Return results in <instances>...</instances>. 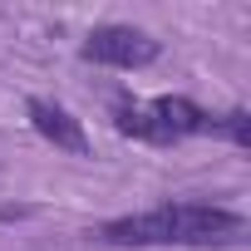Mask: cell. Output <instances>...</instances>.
<instances>
[{
  "mask_svg": "<svg viewBox=\"0 0 251 251\" xmlns=\"http://www.w3.org/2000/svg\"><path fill=\"white\" fill-rule=\"evenodd\" d=\"M246 236V217L217 202H163L153 212H128L99 226L108 246H236Z\"/></svg>",
  "mask_w": 251,
  "mask_h": 251,
  "instance_id": "1",
  "label": "cell"
},
{
  "mask_svg": "<svg viewBox=\"0 0 251 251\" xmlns=\"http://www.w3.org/2000/svg\"><path fill=\"white\" fill-rule=\"evenodd\" d=\"M113 128L123 138L168 148V143H182V138H207V133L217 138V113H207L187 94H158L148 103H118L113 108Z\"/></svg>",
  "mask_w": 251,
  "mask_h": 251,
  "instance_id": "2",
  "label": "cell"
},
{
  "mask_svg": "<svg viewBox=\"0 0 251 251\" xmlns=\"http://www.w3.org/2000/svg\"><path fill=\"white\" fill-rule=\"evenodd\" d=\"M79 54L89 64H108V69H148L163 54V45L138 25H94L84 35Z\"/></svg>",
  "mask_w": 251,
  "mask_h": 251,
  "instance_id": "3",
  "label": "cell"
},
{
  "mask_svg": "<svg viewBox=\"0 0 251 251\" xmlns=\"http://www.w3.org/2000/svg\"><path fill=\"white\" fill-rule=\"evenodd\" d=\"M25 113H30V128L45 138V143H54V148H64V153H89V133H84V123L64 108V103H54V99H25Z\"/></svg>",
  "mask_w": 251,
  "mask_h": 251,
  "instance_id": "4",
  "label": "cell"
},
{
  "mask_svg": "<svg viewBox=\"0 0 251 251\" xmlns=\"http://www.w3.org/2000/svg\"><path fill=\"white\" fill-rule=\"evenodd\" d=\"M217 138H231L236 148L251 143V118H246V108H226V113H217Z\"/></svg>",
  "mask_w": 251,
  "mask_h": 251,
  "instance_id": "5",
  "label": "cell"
}]
</instances>
